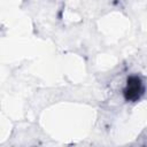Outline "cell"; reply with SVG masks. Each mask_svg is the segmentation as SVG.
Instances as JSON below:
<instances>
[{
	"label": "cell",
	"mask_w": 147,
	"mask_h": 147,
	"mask_svg": "<svg viewBox=\"0 0 147 147\" xmlns=\"http://www.w3.org/2000/svg\"><path fill=\"white\" fill-rule=\"evenodd\" d=\"M144 91H145V87L141 79L138 76H131L126 80V86L123 93L126 101L136 102L141 98V95L144 94Z\"/></svg>",
	"instance_id": "obj_1"
}]
</instances>
